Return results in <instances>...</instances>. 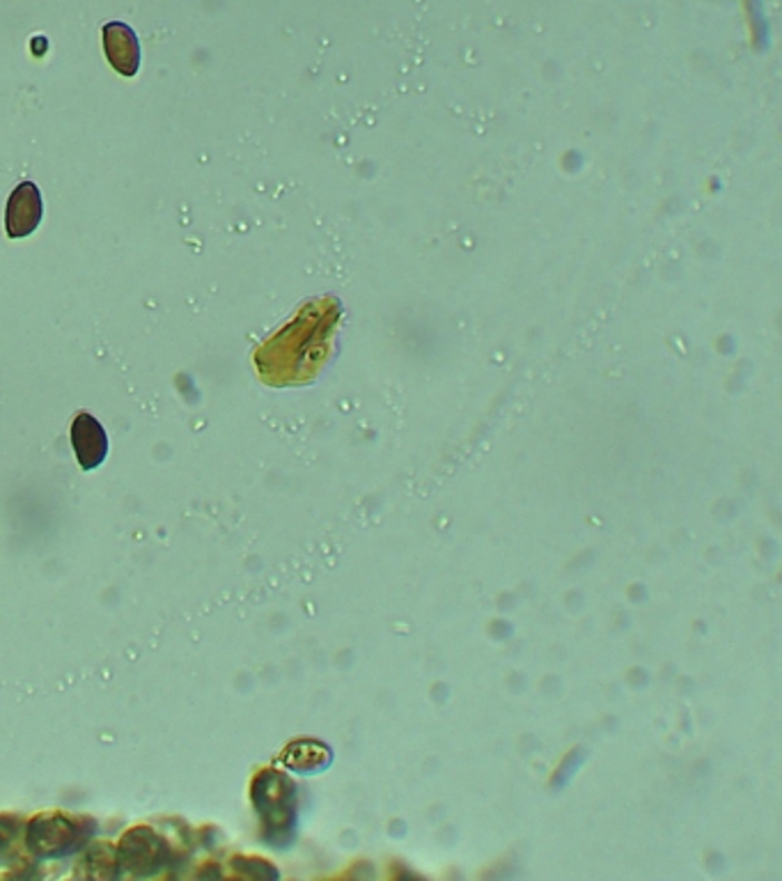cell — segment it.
Listing matches in <instances>:
<instances>
[{
	"label": "cell",
	"mask_w": 782,
	"mask_h": 881,
	"mask_svg": "<svg viewBox=\"0 0 782 881\" xmlns=\"http://www.w3.org/2000/svg\"><path fill=\"white\" fill-rule=\"evenodd\" d=\"M42 220V196L32 181H23L14 189L8 200L6 228L12 239L28 237L37 230Z\"/></svg>",
	"instance_id": "6da1fadb"
},
{
	"label": "cell",
	"mask_w": 782,
	"mask_h": 881,
	"mask_svg": "<svg viewBox=\"0 0 782 881\" xmlns=\"http://www.w3.org/2000/svg\"><path fill=\"white\" fill-rule=\"evenodd\" d=\"M103 49L108 62L113 65L122 77H136L140 65V47L136 32L120 21L103 26Z\"/></svg>",
	"instance_id": "7a4b0ae2"
},
{
	"label": "cell",
	"mask_w": 782,
	"mask_h": 881,
	"mask_svg": "<svg viewBox=\"0 0 782 881\" xmlns=\"http://www.w3.org/2000/svg\"><path fill=\"white\" fill-rule=\"evenodd\" d=\"M71 441H73V451H77L79 464L86 471H90L103 462L106 451H108V438H106V432L99 425V420L92 418L90 414H79L77 420H73Z\"/></svg>",
	"instance_id": "3957f363"
}]
</instances>
